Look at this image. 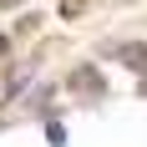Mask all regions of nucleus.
Returning <instances> with one entry per match:
<instances>
[{
    "label": "nucleus",
    "instance_id": "nucleus-1",
    "mask_svg": "<svg viewBox=\"0 0 147 147\" xmlns=\"http://www.w3.org/2000/svg\"><path fill=\"white\" fill-rule=\"evenodd\" d=\"M117 56L132 66V71H147V46H117Z\"/></svg>",
    "mask_w": 147,
    "mask_h": 147
},
{
    "label": "nucleus",
    "instance_id": "nucleus-2",
    "mask_svg": "<svg viewBox=\"0 0 147 147\" xmlns=\"http://www.w3.org/2000/svg\"><path fill=\"white\" fill-rule=\"evenodd\" d=\"M71 86H81V91H102V76L91 71V66H81V71L71 76Z\"/></svg>",
    "mask_w": 147,
    "mask_h": 147
}]
</instances>
